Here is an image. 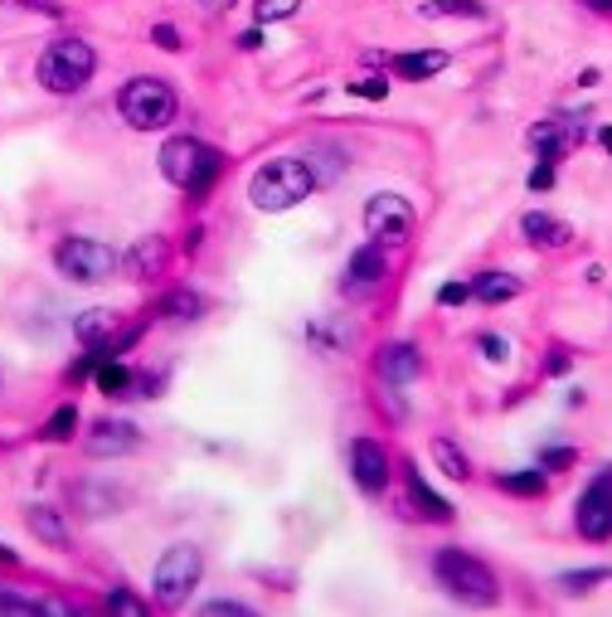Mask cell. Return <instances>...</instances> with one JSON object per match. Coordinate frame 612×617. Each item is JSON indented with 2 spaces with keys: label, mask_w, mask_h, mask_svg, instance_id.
I'll use <instances>...</instances> for the list:
<instances>
[{
  "label": "cell",
  "mask_w": 612,
  "mask_h": 617,
  "mask_svg": "<svg viewBox=\"0 0 612 617\" xmlns=\"http://www.w3.org/2000/svg\"><path fill=\"white\" fill-rule=\"evenodd\" d=\"M316 185H322V175L312 171V161L277 156V161H267V165L253 171L248 200H253V210H263V214H283V210H292V204H302Z\"/></svg>",
  "instance_id": "1"
},
{
  "label": "cell",
  "mask_w": 612,
  "mask_h": 617,
  "mask_svg": "<svg viewBox=\"0 0 612 617\" xmlns=\"http://www.w3.org/2000/svg\"><path fill=\"white\" fill-rule=\"evenodd\" d=\"M432 569H438V584L448 588V598H457L462 608H496L501 603V584H496L491 564L467 555V549H438Z\"/></svg>",
  "instance_id": "2"
},
{
  "label": "cell",
  "mask_w": 612,
  "mask_h": 617,
  "mask_svg": "<svg viewBox=\"0 0 612 617\" xmlns=\"http://www.w3.org/2000/svg\"><path fill=\"white\" fill-rule=\"evenodd\" d=\"M220 171H224V156L195 136H171L161 146V175L171 180V185L190 190V195H204V190L220 180Z\"/></svg>",
  "instance_id": "3"
},
{
  "label": "cell",
  "mask_w": 612,
  "mask_h": 617,
  "mask_svg": "<svg viewBox=\"0 0 612 617\" xmlns=\"http://www.w3.org/2000/svg\"><path fill=\"white\" fill-rule=\"evenodd\" d=\"M118 112L126 118V127H136V132H161V127L175 122L181 102H175V88L165 79H132L118 93Z\"/></svg>",
  "instance_id": "4"
},
{
  "label": "cell",
  "mask_w": 612,
  "mask_h": 617,
  "mask_svg": "<svg viewBox=\"0 0 612 617\" xmlns=\"http://www.w3.org/2000/svg\"><path fill=\"white\" fill-rule=\"evenodd\" d=\"M93 69H98V54L83 40H54L34 63V73H40L49 93H79L93 79Z\"/></svg>",
  "instance_id": "5"
},
{
  "label": "cell",
  "mask_w": 612,
  "mask_h": 617,
  "mask_svg": "<svg viewBox=\"0 0 612 617\" xmlns=\"http://www.w3.org/2000/svg\"><path fill=\"white\" fill-rule=\"evenodd\" d=\"M200 578H204V555H200V545H171V549L161 555V564H156V578H151V588H156V603H161V608H185Z\"/></svg>",
  "instance_id": "6"
},
{
  "label": "cell",
  "mask_w": 612,
  "mask_h": 617,
  "mask_svg": "<svg viewBox=\"0 0 612 617\" xmlns=\"http://www.w3.org/2000/svg\"><path fill=\"white\" fill-rule=\"evenodd\" d=\"M54 263L59 273L69 282H83V287H93V282H108L118 273V253L108 249V243L98 239H63L54 249Z\"/></svg>",
  "instance_id": "7"
},
{
  "label": "cell",
  "mask_w": 612,
  "mask_h": 617,
  "mask_svg": "<svg viewBox=\"0 0 612 617\" xmlns=\"http://www.w3.org/2000/svg\"><path fill=\"white\" fill-rule=\"evenodd\" d=\"M573 525H579V535L593 539V545L612 539V467L598 472V477L589 482V492L579 496V506H573Z\"/></svg>",
  "instance_id": "8"
},
{
  "label": "cell",
  "mask_w": 612,
  "mask_h": 617,
  "mask_svg": "<svg viewBox=\"0 0 612 617\" xmlns=\"http://www.w3.org/2000/svg\"><path fill=\"white\" fill-rule=\"evenodd\" d=\"M365 234L375 243H404L414 234V204L404 195H375L365 204Z\"/></svg>",
  "instance_id": "9"
},
{
  "label": "cell",
  "mask_w": 612,
  "mask_h": 617,
  "mask_svg": "<svg viewBox=\"0 0 612 617\" xmlns=\"http://www.w3.org/2000/svg\"><path fill=\"white\" fill-rule=\"evenodd\" d=\"M350 477L365 496H379L389 486V453L375 438H355L350 443Z\"/></svg>",
  "instance_id": "10"
},
{
  "label": "cell",
  "mask_w": 612,
  "mask_h": 617,
  "mask_svg": "<svg viewBox=\"0 0 612 617\" xmlns=\"http://www.w3.org/2000/svg\"><path fill=\"white\" fill-rule=\"evenodd\" d=\"M136 447V428L126 418H102L93 423V433H88V453L93 457H122Z\"/></svg>",
  "instance_id": "11"
},
{
  "label": "cell",
  "mask_w": 612,
  "mask_h": 617,
  "mask_svg": "<svg viewBox=\"0 0 612 617\" xmlns=\"http://www.w3.org/2000/svg\"><path fill=\"white\" fill-rule=\"evenodd\" d=\"M165 263H171V243H165L161 234L136 239V243H132V253H126V273H132L136 282L161 277V273H165Z\"/></svg>",
  "instance_id": "12"
},
{
  "label": "cell",
  "mask_w": 612,
  "mask_h": 617,
  "mask_svg": "<svg viewBox=\"0 0 612 617\" xmlns=\"http://www.w3.org/2000/svg\"><path fill=\"white\" fill-rule=\"evenodd\" d=\"M385 243H365V249L350 253V267H346V287L350 292H365L375 282H385Z\"/></svg>",
  "instance_id": "13"
},
{
  "label": "cell",
  "mask_w": 612,
  "mask_h": 617,
  "mask_svg": "<svg viewBox=\"0 0 612 617\" xmlns=\"http://www.w3.org/2000/svg\"><path fill=\"white\" fill-rule=\"evenodd\" d=\"M379 375H385L389 384H414L418 375H424V360H418V351L408 341H394L379 351Z\"/></svg>",
  "instance_id": "14"
},
{
  "label": "cell",
  "mask_w": 612,
  "mask_h": 617,
  "mask_svg": "<svg viewBox=\"0 0 612 617\" xmlns=\"http://www.w3.org/2000/svg\"><path fill=\"white\" fill-rule=\"evenodd\" d=\"M73 336H79L88 351H98V345H108L118 336V312H112V306H93V312H83L73 321Z\"/></svg>",
  "instance_id": "15"
},
{
  "label": "cell",
  "mask_w": 612,
  "mask_h": 617,
  "mask_svg": "<svg viewBox=\"0 0 612 617\" xmlns=\"http://www.w3.org/2000/svg\"><path fill=\"white\" fill-rule=\"evenodd\" d=\"M520 229H526V239L534 243V249H564V243L573 239L564 220H554V214H540V210H530L526 220H520Z\"/></svg>",
  "instance_id": "16"
},
{
  "label": "cell",
  "mask_w": 612,
  "mask_h": 617,
  "mask_svg": "<svg viewBox=\"0 0 612 617\" xmlns=\"http://www.w3.org/2000/svg\"><path fill=\"white\" fill-rule=\"evenodd\" d=\"M389 69L399 73V79H408V83H424V79H432V73L448 69V54H442V49H424V54H394Z\"/></svg>",
  "instance_id": "17"
},
{
  "label": "cell",
  "mask_w": 612,
  "mask_h": 617,
  "mask_svg": "<svg viewBox=\"0 0 612 617\" xmlns=\"http://www.w3.org/2000/svg\"><path fill=\"white\" fill-rule=\"evenodd\" d=\"M408 496H414V506L424 510L428 520H452V506H448V500H442L438 492H432V486H428L424 477H418L414 462H408Z\"/></svg>",
  "instance_id": "18"
},
{
  "label": "cell",
  "mask_w": 612,
  "mask_h": 617,
  "mask_svg": "<svg viewBox=\"0 0 612 617\" xmlns=\"http://www.w3.org/2000/svg\"><path fill=\"white\" fill-rule=\"evenodd\" d=\"M471 297L487 302V306H501L510 297H520V282L510 277V273H481L477 282H471Z\"/></svg>",
  "instance_id": "19"
},
{
  "label": "cell",
  "mask_w": 612,
  "mask_h": 617,
  "mask_svg": "<svg viewBox=\"0 0 612 617\" xmlns=\"http://www.w3.org/2000/svg\"><path fill=\"white\" fill-rule=\"evenodd\" d=\"M530 146H534V156H540V161H559V156H564V146H569V132L559 122H534L530 127Z\"/></svg>",
  "instance_id": "20"
},
{
  "label": "cell",
  "mask_w": 612,
  "mask_h": 617,
  "mask_svg": "<svg viewBox=\"0 0 612 617\" xmlns=\"http://www.w3.org/2000/svg\"><path fill=\"white\" fill-rule=\"evenodd\" d=\"M204 312V297L200 292H190V287H175V292H165L161 297V316L165 321H195Z\"/></svg>",
  "instance_id": "21"
},
{
  "label": "cell",
  "mask_w": 612,
  "mask_h": 617,
  "mask_svg": "<svg viewBox=\"0 0 612 617\" xmlns=\"http://www.w3.org/2000/svg\"><path fill=\"white\" fill-rule=\"evenodd\" d=\"M432 462H438V467L448 472L452 482H467L471 477V462H467V453L452 438H432Z\"/></svg>",
  "instance_id": "22"
},
{
  "label": "cell",
  "mask_w": 612,
  "mask_h": 617,
  "mask_svg": "<svg viewBox=\"0 0 612 617\" xmlns=\"http://www.w3.org/2000/svg\"><path fill=\"white\" fill-rule=\"evenodd\" d=\"M30 525L44 535V545H54V549H63V545H69V530H63L59 510H49V506H34V510H30Z\"/></svg>",
  "instance_id": "23"
},
{
  "label": "cell",
  "mask_w": 612,
  "mask_h": 617,
  "mask_svg": "<svg viewBox=\"0 0 612 617\" xmlns=\"http://www.w3.org/2000/svg\"><path fill=\"white\" fill-rule=\"evenodd\" d=\"M98 390L102 394H126L132 390V370L122 360H98Z\"/></svg>",
  "instance_id": "24"
},
{
  "label": "cell",
  "mask_w": 612,
  "mask_h": 617,
  "mask_svg": "<svg viewBox=\"0 0 612 617\" xmlns=\"http://www.w3.org/2000/svg\"><path fill=\"white\" fill-rule=\"evenodd\" d=\"M73 428H79V408L63 404V408H54V418L44 423L40 438H44V443H69V438H73Z\"/></svg>",
  "instance_id": "25"
},
{
  "label": "cell",
  "mask_w": 612,
  "mask_h": 617,
  "mask_svg": "<svg viewBox=\"0 0 612 617\" xmlns=\"http://www.w3.org/2000/svg\"><path fill=\"white\" fill-rule=\"evenodd\" d=\"M501 482V492L510 496H540L544 492V472H506V477H496Z\"/></svg>",
  "instance_id": "26"
},
{
  "label": "cell",
  "mask_w": 612,
  "mask_h": 617,
  "mask_svg": "<svg viewBox=\"0 0 612 617\" xmlns=\"http://www.w3.org/2000/svg\"><path fill=\"white\" fill-rule=\"evenodd\" d=\"M424 16L428 20H438V16H471V20H477L481 6H477V0H432V6H424Z\"/></svg>",
  "instance_id": "27"
},
{
  "label": "cell",
  "mask_w": 612,
  "mask_h": 617,
  "mask_svg": "<svg viewBox=\"0 0 612 617\" xmlns=\"http://www.w3.org/2000/svg\"><path fill=\"white\" fill-rule=\"evenodd\" d=\"M108 613H126V617H146V603L136 594H126V588H118V594H108Z\"/></svg>",
  "instance_id": "28"
},
{
  "label": "cell",
  "mask_w": 612,
  "mask_h": 617,
  "mask_svg": "<svg viewBox=\"0 0 612 617\" xmlns=\"http://www.w3.org/2000/svg\"><path fill=\"white\" fill-rule=\"evenodd\" d=\"M297 6H302V0H258V20L263 24L287 20V16H297Z\"/></svg>",
  "instance_id": "29"
},
{
  "label": "cell",
  "mask_w": 612,
  "mask_h": 617,
  "mask_svg": "<svg viewBox=\"0 0 612 617\" xmlns=\"http://www.w3.org/2000/svg\"><path fill=\"white\" fill-rule=\"evenodd\" d=\"M204 617H253V608H248V603L220 598V603H204Z\"/></svg>",
  "instance_id": "30"
},
{
  "label": "cell",
  "mask_w": 612,
  "mask_h": 617,
  "mask_svg": "<svg viewBox=\"0 0 612 617\" xmlns=\"http://www.w3.org/2000/svg\"><path fill=\"white\" fill-rule=\"evenodd\" d=\"M0 613H24V617H34V613H44V603L16 598V594H0Z\"/></svg>",
  "instance_id": "31"
},
{
  "label": "cell",
  "mask_w": 612,
  "mask_h": 617,
  "mask_svg": "<svg viewBox=\"0 0 612 617\" xmlns=\"http://www.w3.org/2000/svg\"><path fill=\"white\" fill-rule=\"evenodd\" d=\"M467 297H471V282H448V287L438 292L442 306H457V302H467Z\"/></svg>",
  "instance_id": "32"
},
{
  "label": "cell",
  "mask_w": 612,
  "mask_h": 617,
  "mask_svg": "<svg viewBox=\"0 0 612 617\" xmlns=\"http://www.w3.org/2000/svg\"><path fill=\"white\" fill-rule=\"evenodd\" d=\"M554 185V161H540L530 171V190H550Z\"/></svg>",
  "instance_id": "33"
},
{
  "label": "cell",
  "mask_w": 612,
  "mask_h": 617,
  "mask_svg": "<svg viewBox=\"0 0 612 617\" xmlns=\"http://www.w3.org/2000/svg\"><path fill=\"white\" fill-rule=\"evenodd\" d=\"M598 578H608V569H583V574H564V588H593Z\"/></svg>",
  "instance_id": "34"
},
{
  "label": "cell",
  "mask_w": 612,
  "mask_h": 617,
  "mask_svg": "<svg viewBox=\"0 0 612 617\" xmlns=\"http://www.w3.org/2000/svg\"><path fill=\"white\" fill-rule=\"evenodd\" d=\"M350 93H355V98H385L389 83H385V79H365V83H350Z\"/></svg>",
  "instance_id": "35"
},
{
  "label": "cell",
  "mask_w": 612,
  "mask_h": 617,
  "mask_svg": "<svg viewBox=\"0 0 612 617\" xmlns=\"http://www.w3.org/2000/svg\"><path fill=\"white\" fill-rule=\"evenodd\" d=\"M481 351H487V360H506L510 355V341L506 336H481Z\"/></svg>",
  "instance_id": "36"
},
{
  "label": "cell",
  "mask_w": 612,
  "mask_h": 617,
  "mask_svg": "<svg viewBox=\"0 0 612 617\" xmlns=\"http://www.w3.org/2000/svg\"><path fill=\"white\" fill-rule=\"evenodd\" d=\"M156 44L161 49H181V34H175L171 24H156Z\"/></svg>",
  "instance_id": "37"
},
{
  "label": "cell",
  "mask_w": 612,
  "mask_h": 617,
  "mask_svg": "<svg viewBox=\"0 0 612 617\" xmlns=\"http://www.w3.org/2000/svg\"><path fill=\"white\" fill-rule=\"evenodd\" d=\"M569 462H573L569 447H554V453H544V467H569Z\"/></svg>",
  "instance_id": "38"
},
{
  "label": "cell",
  "mask_w": 612,
  "mask_h": 617,
  "mask_svg": "<svg viewBox=\"0 0 612 617\" xmlns=\"http://www.w3.org/2000/svg\"><path fill=\"white\" fill-rule=\"evenodd\" d=\"M0 564H16V555H10V549H6V545H0Z\"/></svg>",
  "instance_id": "39"
},
{
  "label": "cell",
  "mask_w": 612,
  "mask_h": 617,
  "mask_svg": "<svg viewBox=\"0 0 612 617\" xmlns=\"http://www.w3.org/2000/svg\"><path fill=\"white\" fill-rule=\"evenodd\" d=\"M593 6H598V10H612V0H593Z\"/></svg>",
  "instance_id": "40"
},
{
  "label": "cell",
  "mask_w": 612,
  "mask_h": 617,
  "mask_svg": "<svg viewBox=\"0 0 612 617\" xmlns=\"http://www.w3.org/2000/svg\"><path fill=\"white\" fill-rule=\"evenodd\" d=\"M200 6H228V0H200Z\"/></svg>",
  "instance_id": "41"
}]
</instances>
